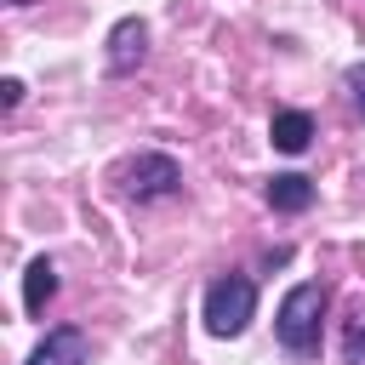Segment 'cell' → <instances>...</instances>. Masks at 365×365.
<instances>
[{
	"label": "cell",
	"instance_id": "obj_7",
	"mask_svg": "<svg viewBox=\"0 0 365 365\" xmlns=\"http://www.w3.org/2000/svg\"><path fill=\"white\" fill-rule=\"evenodd\" d=\"M268 205H274V211H285V217H297V211H308V205H314V182H308L302 171H279V177L268 182Z\"/></svg>",
	"mask_w": 365,
	"mask_h": 365
},
{
	"label": "cell",
	"instance_id": "obj_11",
	"mask_svg": "<svg viewBox=\"0 0 365 365\" xmlns=\"http://www.w3.org/2000/svg\"><path fill=\"white\" fill-rule=\"evenodd\" d=\"M0 103L17 108V103H23V80H0Z\"/></svg>",
	"mask_w": 365,
	"mask_h": 365
},
{
	"label": "cell",
	"instance_id": "obj_9",
	"mask_svg": "<svg viewBox=\"0 0 365 365\" xmlns=\"http://www.w3.org/2000/svg\"><path fill=\"white\" fill-rule=\"evenodd\" d=\"M342 359L348 365H365V302H354L348 319H342Z\"/></svg>",
	"mask_w": 365,
	"mask_h": 365
},
{
	"label": "cell",
	"instance_id": "obj_4",
	"mask_svg": "<svg viewBox=\"0 0 365 365\" xmlns=\"http://www.w3.org/2000/svg\"><path fill=\"white\" fill-rule=\"evenodd\" d=\"M148 57V23L143 17H120L108 29V74H131Z\"/></svg>",
	"mask_w": 365,
	"mask_h": 365
},
{
	"label": "cell",
	"instance_id": "obj_2",
	"mask_svg": "<svg viewBox=\"0 0 365 365\" xmlns=\"http://www.w3.org/2000/svg\"><path fill=\"white\" fill-rule=\"evenodd\" d=\"M257 314V285L245 274H222L205 285V331L211 336H240Z\"/></svg>",
	"mask_w": 365,
	"mask_h": 365
},
{
	"label": "cell",
	"instance_id": "obj_5",
	"mask_svg": "<svg viewBox=\"0 0 365 365\" xmlns=\"http://www.w3.org/2000/svg\"><path fill=\"white\" fill-rule=\"evenodd\" d=\"M86 359H91L86 331H80V325H57V331L40 336V348H34L23 365H86Z\"/></svg>",
	"mask_w": 365,
	"mask_h": 365
},
{
	"label": "cell",
	"instance_id": "obj_10",
	"mask_svg": "<svg viewBox=\"0 0 365 365\" xmlns=\"http://www.w3.org/2000/svg\"><path fill=\"white\" fill-rule=\"evenodd\" d=\"M342 86H348V97H354V103L365 108V63H354V68L342 74Z\"/></svg>",
	"mask_w": 365,
	"mask_h": 365
},
{
	"label": "cell",
	"instance_id": "obj_3",
	"mask_svg": "<svg viewBox=\"0 0 365 365\" xmlns=\"http://www.w3.org/2000/svg\"><path fill=\"white\" fill-rule=\"evenodd\" d=\"M114 182H120V194L137 200V205L171 200V194L182 188V165H177L171 154H137V160H125V165L114 171Z\"/></svg>",
	"mask_w": 365,
	"mask_h": 365
},
{
	"label": "cell",
	"instance_id": "obj_6",
	"mask_svg": "<svg viewBox=\"0 0 365 365\" xmlns=\"http://www.w3.org/2000/svg\"><path fill=\"white\" fill-rule=\"evenodd\" d=\"M268 137H274L279 154H302V148L314 143V114H302V108H279V114L268 120Z\"/></svg>",
	"mask_w": 365,
	"mask_h": 365
},
{
	"label": "cell",
	"instance_id": "obj_1",
	"mask_svg": "<svg viewBox=\"0 0 365 365\" xmlns=\"http://www.w3.org/2000/svg\"><path fill=\"white\" fill-rule=\"evenodd\" d=\"M325 285L319 279H302V285H291L285 297H279V314H274V336H279V348L285 354H297V359H308V354H319V319H325Z\"/></svg>",
	"mask_w": 365,
	"mask_h": 365
},
{
	"label": "cell",
	"instance_id": "obj_8",
	"mask_svg": "<svg viewBox=\"0 0 365 365\" xmlns=\"http://www.w3.org/2000/svg\"><path fill=\"white\" fill-rule=\"evenodd\" d=\"M51 297H57V268H51V257H34L29 274H23V308L29 314H46Z\"/></svg>",
	"mask_w": 365,
	"mask_h": 365
}]
</instances>
